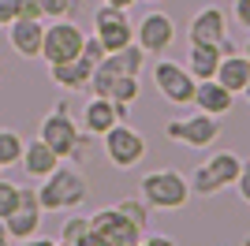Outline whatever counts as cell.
<instances>
[{
    "label": "cell",
    "instance_id": "cell-1",
    "mask_svg": "<svg viewBox=\"0 0 250 246\" xmlns=\"http://www.w3.org/2000/svg\"><path fill=\"white\" fill-rule=\"evenodd\" d=\"M90 194L86 186V175L75 168V164H56V172H49L38 186V198H42L45 213H56V209H79Z\"/></svg>",
    "mask_w": 250,
    "mask_h": 246
},
{
    "label": "cell",
    "instance_id": "cell-2",
    "mask_svg": "<svg viewBox=\"0 0 250 246\" xmlns=\"http://www.w3.org/2000/svg\"><path fill=\"white\" fill-rule=\"evenodd\" d=\"M138 194L146 198L149 209H183L190 202V179L176 168H157L138 179Z\"/></svg>",
    "mask_w": 250,
    "mask_h": 246
},
{
    "label": "cell",
    "instance_id": "cell-3",
    "mask_svg": "<svg viewBox=\"0 0 250 246\" xmlns=\"http://www.w3.org/2000/svg\"><path fill=\"white\" fill-rule=\"evenodd\" d=\"M101 145H104L108 164H112V168H120V172L138 168V164L146 161V153H149V142L135 131V127H127V120L116 123V127H108V131L101 134Z\"/></svg>",
    "mask_w": 250,
    "mask_h": 246
},
{
    "label": "cell",
    "instance_id": "cell-4",
    "mask_svg": "<svg viewBox=\"0 0 250 246\" xmlns=\"http://www.w3.org/2000/svg\"><path fill=\"white\" fill-rule=\"evenodd\" d=\"M86 45V30L71 19H52L45 22V38H42V60L45 63H67L75 60Z\"/></svg>",
    "mask_w": 250,
    "mask_h": 246
},
{
    "label": "cell",
    "instance_id": "cell-5",
    "mask_svg": "<svg viewBox=\"0 0 250 246\" xmlns=\"http://www.w3.org/2000/svg\"><path fill=\"white\" fill-rule=\"evenodd\" d=\"M94 38L104 45V52H120L135 41V22L127 19V8L101 4L94 11Z\"/></svg>",
    "mask_w": 250,
    "mask_h": 246
},
{
    "label": "cell",
    "instance_id": "cell-6",
    "mask_svg": "<svg viewBox=\"0 0 250 246\" xmlns=\"http://www.w3.org/2000/svg\"><path fill=\"white\" fill-rule=\"evenodd\" d=\"M153 86L157 93L172 104H190L194 101V90H198V79L187 71V63L176 60H157L153 63Z\"/></svg>",
    "mask_w": 250,
    "mask_h": 246
},
{
    "label": "cell",
    "instance_id": "cell-7",
    "mask_svg": "<svg viewBox=\"0 0 250 246\" xmlns=\"http://www.w3.org/2000/svg\"><path fill=\"white\" fill-rule=\"evenodd\" d=\"M165 138L168 142H179V145H190V149H209V145L220 138V120L217 116H183V120H172L165 123Z\"/></svg>",
    "mask_w": 250,
    "mask_h": 246
},
{
    "label": "cell",
    "instance_id": "cell-8",
    "mask_svg": "<svg viewBox=\"0 0 250 246\" xmlns=\"http://www.w3.org/2000/svg\"><path fill=\"white\" fill-rule=\"evenodd\" d=\"M42 198H38V186H19V209L8 213L0 220V227L11 235V243H22V239H34L42 231Z\"/></svg>",
    "mask_w": 250,
    "mask_h": 246
},
{
    "label": "cell",
    "instance_id": "cell-9",
    "mask_svg": "<svg viewBox=\"0 0 250 246\" xmlns=\"http://www.w3.org/2000/svg\"><path fill=\"white\" fill-rule=\"evenodd\" d=\"M38 138H42V142H49L52 149L60 153V161H67V157H75V145H79V138H83V127L71 120L67 104H56L52 112H45Z\"/></svg>",
    "mask_w": 250,
    "mask_h": 246
},
{
    "label": "cell",
    "instance_id": "cell-10",
    "mask_svg": "<svg viewBox=\"0 0 250 246\" xmlns=\"http://www.w3.org/2000/svg\"><path fill=\"white\" fill-rule=\"evenodd\" d=\"M90 231H94L104 246H138V243H142V231H138L116 205L97 209V213L90 216Z\"/></svg>",
    "mask_w": 250,
    "mask_h": 246
},
{
    "label": "cell",
    "instance_id": "cell-11",
    "mask_svg": "<svg viewBox=\"0 0 250 246\" xmlns=\"http://www.w3.org/2000/svg\"><path fill=\"white\" fill-rule=\"evenodd\" d=\"M135 41L146 49V56H165L168 45L176 41V22L165 11H146L135 26Z\"/></svg>",
    "mask_w": 250,
    "mask_h": 246
},
{
    "label": "cell",
    "instance_id": "cell-12",
    "mask_svg": "<svg viewBox=\"0 0 250 246\" xmlns=\"http://www.w3.org/2000/svg\"><path fill=\"white\" fill-rule=\"evenodd\" d=\"M127 108H131V104H116L112 97H90V101L83 104V123H79V127H83L90 138H101L108 127L127 120Z\"/></svg>",
    "mask_w": 250,
    "mask_h": 246
},
{
    "label": "cell",
    "instance_id": "cell-13",
    "mask_svg": "<svg viewBox=\"0 0 250 246\" xmlns=\"http://www.w3.org/2000/svg\"><path fill=\"white\" fill-rule=\"evenodd\" d=\"M42 38H45V19H11L8 22L11 49L19 52V56H26V60L42 56Z\"/></svg>",
    "mask_w": 250,
    "mask_h": 246
},
{
    "label": "cell",
    "instance_id": "cell-14",
    "mask_svg": "<svg viewBox=\"0 0 250 246\" xmlns=\"http://www.w3.org/2000/svg\"><path fill=\"white\" fill-rule=\"evenodd\" d=\"M190 41H206V45H220V38H228V15L220 8H202L194 11V19L187 26Z\"/></svg>",
    "mask_w": 250,
    "mask_h": 246
},
{
    "label": "cell",
    "instance_id": "cell-15",
    "mask_svg": "<svg viewBox=\"0 0 250 246\" xmlns=\"http://www.w3.org/2000/svg\"><path fill=\"white\" fill-rule=\"evenodd\" d=\"M190 104H198V112L206 116H228L231 112V104H235V93L228 90V86H220L217 79H202L198 82V90H194V101Z\"/></svg>",
    "mask_w": 250,
    "mask_h": 246
},
{
    "label": "cell",
    "instance_id": "cell-16",
    "mask_svg": "<svg viewBox=\"0 0 250 246\" xmlns=\"http://www.w3.org/2000/svg\"><path fill=\"white\" fill-rule=\"evenodd\" d=\"M56 164H60V153H56L49 142H42V138H30V142L22 145V161H19V168L30 175V179H45L49 172H56Z\"/></svg>",
    "mask_w": 250,
    "mask_h": 246
},
{
    "label": "cell",
    "instance_id": "cell-17",
    "mask_svg": "<svg viewBox=\"0 0 250 246\" xmlns=\"http://www.w3.org/2000/svg\"><path fill=\"white\" fill-rule=\"evenodd\" d=\"M220 45H206V41H190V52H187V71L194 79H217V67H220Z\"/></svg>",
    "mask_w": 250,
    "mask_h": 246
},
{
    "label": "cell",
    "instance_id": "cell-18",
    "mask_svg": "<svg viewBox=\"0 0 250 246\" xmlns=\"http://www.w3.org/2000/svg\"><path fill=\"white\" fill-rule=\"evenodd\" d=\"M90 75H94V67L90 63H83L79 56L67 63H49V79L60 86V90H86V82H90Z\"/></svg>",
    "mask_w": 250,
    "mask_h": 246
},
{
    "label": "cell",
    "instance_id": "cell-19",
    "mask_svg": "<svg viewBox=\"0 0 250 246\" xmlns=\"http://www.w3.org/2000/svg\"><path fill=\"white\" fill-rule=\"evenodd\" d=\"M217 82L228 86L231 93H243V86L250 82V60L243 52H231V56H220V67H217Z\"/></svg>",
    "mask_w": 250,
    "mask_h": 246
},
{
    "label": "cell",
    "instance_id": "cell-20",
    "mask_svg": "<svg viewBox=\"0 0 250 246\" xmlns=\"http://www.w3.org/2000/svg\"><path fill=\"white\" fill-rule=\"evenodd\" d=\"M206 172L213 175V183L224 190V186H235V179H239V172H243V161H239V153L220 149V153H213L206 161Z\"/></svg>",
    "mask_w": 250,
    "mask_h": 246
},
{
    "label": "cell",
    "instance_id": "cell-21",
    "mask_svg": "<svg viewBox=\"0 0 250 246\" xmlns=\"http://www.w3.org/2000/svg\"><path fill=\"white\" fill-rule=\"evenodd\" d=\"M116 209L131 220V224L146 235V227H149V205H146V198L142 194H135V198H124V202H116Z\"/></svg>",
    "mask_w": 250,
    "mask_h": 246
},
{
    "label": "cell",
    "instance_id": "cell-22",
    "mask_svg": "<svg viewBox=\"0 0 250 246\" xmlns=\"http://www.w3.org/2000/svg\"><path fill=\"white\" fill-rule=\"evenodd\" d=\"M22 138L15 131H8V127H0V168H11V164L22 161Z\"/></svg>",
    "mask_w": 250,
    "mask_h": 246
},
{
    "label": "cell",
    "instance_id": "cell-23",
    "mask_svg": "<svg viewBox=\"0 0 250 246\" xmlns=\"http://www.w3.org/2000/svg\"><path fill=\"white\" fill-rule=\"evenodd\" d=\"M112 56H116V63H120V71H124V75H142V63H146V49H142L138 41H131L127 49L112 52Z\"/></svg>",
    "mask_w": 250,
    "mask_h": 246
},
{
    "label": "cell",
    "instance_id": "cell-24",
    "mask_svg": "<svg viewBox=\"0 0 250 246\" xmlns=\"http://www.w3.org/2000/svg\"><path fill=\"white\" fill-rule=\"evenodd\" d=\"M90 235V216H67L60 227V246H79Z\"/></svg>",
    "mask_w": 250,
    "mask_h": 246
},
{
    "label": "cell",
    "instance_id": "cell-25",
    "mask_svg": "<svg viewBox=\"0 0 250 246\" xmlns=\"http://www.w3.org/2000/svg\"><path fill=\"white\" fill-rule=\"evenodd\" d=\"M108 97H112L116 104H135L138 101V75H120Z\"/></svg>",
    "mask_w": 250,
    "mask_h": 246
},
{
    "label": "cell",
    "instance_id": "cell-26",
    "mask_svg": "<svg viewBox=\"0 0 250 246\" xmlns=\"http://www.w3.org/2000/svg\"><path fill=\"white\" fill-rule=\"evenodd\" d=\"M19 209V186L8 183V179H0V220L8 213H15Z\"/></svg>",
    "mask_w": 250,
    "mask_h": 246
},
{
    "label": "cell",
    "instance_id": "cell-27",
    "mask_svg": "<svg viewBox=\"0 0 250 246\" xmlns=\"http://www.w3.org/2000/svg\"><path fill=\"white\" fill-rule=\"evenodd\" d=\"M38 4H42L45 22H52V19H67V15H71V8H75V0H38Z\"/></svg>",
    "mask_w": 250,
    "mask_h": 246
},
{
    "label": "cell",
    "instance_id": "cell-28",
    "mask_svg": "<svg viewBox=\"0 0 250 246\" xmlns=\"http://www.w3.org/2000/svg\"><path fill=\"white\" fill-rule=\"evenodd\" d=\"M15 19H45L42 4H38V0H19V4H15Z\"/></svg>",
    "mask_w": 250,
    "mask_h": 246
},
{
    "label": "cell",
    "instance_id": "cell-29",
    "mask_svg": "<svg viewBox=\"0 0 250 246\" xmlns=\"http://www.w3.org/2000/svg\"><path fill=\"white\" fill-rule=\"evenodd\" d=\"M235 190H239V198L250 205V164H243V172H239V179H235Z\"/></svg>",
    "mask_w": 250,
    "mask_h": 246
},
{
    "label": "cell",
    "instance_id": "cell-30",
    "mask_svg": "<svg viewBox=\"0 0 250 246\" xmlns=\"http://www.w3.org/2000/svg\"><path fill=\"white\" fill-rule=\"evenodd\" d=\"M15 4L19 0H0V30H8V22L15 19Z\"/></svg>",
    "mask_w": 250,
    "mask_h": 246
},
{
    "label": "cell",
    "instance_id": "cell-31",
    "mask_svg": "<svg viewBox=\"0 0 250 246\" xmlns=\"http://www.w3.org/2000/svg\"><path fill=\"white\" fill-rule=\"evenodd\" d=\"M231 11H235V22L250 30V0H235V8H231Z\"/></svg>",
    "mask_w": 250,
    "mask_h": 246
},
{
    "label": "cell",
    "instance_id": "cell-32",
    "mask_svg": "<svg viewBox=\"0 0 250 246\" xmlns=\"http://www.w3.org/2000/svg\"><path fill=\"white\" fill-rule=\"evenodd\" d=\"M138 246H176V243H172L168 235H142V243H138Z\"/></svg>",
    "mask_w": 250,
    "mask_h": 246
},
{
    "label": "cell",
    "instance_id": "cell-33",
    "mask_svg": "<svg viewBox=\"0 0 250 246\" xmlns=\"http://www.w3.org/2000/svg\"><path fill=\"white\" fill-rule=\"evenodd\" d=\"M19 246H60L56 239H42V235H34V239H22Z\"/></svg>",
    "mask_w": 250,
    "mask_h": 246
},
{
    "label": "cell",
    "instance_id": "cell-34",
    "mask_svg": "<svg viewBox=\"0 0 250 246\" xmlns=\"http://www.w3.org/2000/svg\"><path fill=\"white\" fill-rule=\"evenodd\" d=\"M104 4H116V8H131V4H138V0H104Z\"/></svg>",
    "mask_w": 250,
    "mask_h": 246
},
{
    "label": "cell",
    "instance_id": "cell-35",
    "mask_svg": "<svg viewBox=\"0 0 250 246\" xmlns=\"http://www.w3.org/2000/svg\"><path fill=\"white\" fill-rule=\"evenodd\" d=\"M0 246H15V243H11V235L4 231V227H0Z\"/></svg>",
    "mask_w": 250,
    "mask_h": 246
},
{
    "label": "cell",
    "instance_id": "cell-36",
    "mask_svg": "<svg viewBox=\"0 0 250 246\" xmlns=\"http://www.w3.org/2000/svg\"><path fill=\"white\" fill-rule=\"evenodd\" d=\"M243 97H247V101H250V82H247V86H243Z\"/></svg>",
    "mask_w": 250,
    "mask_h": 246
},
{
    "label": "cell",
    "instance_id": "cell-37",
    "mask_svg": "<svg viewBox=\"0 0 250 246\" xmlns=\"http://www.w3.org/2000/svg\"><path fill=\"white\" fill-rule=\"evenodd\" d=\"M243 56H247V60H250V41H247V49H243Z\"/></svg>",
    "mask_w": 250,
    "mask_h": 246
},
{
    "label": "cell",
    "instance_id": "cell-38",
    "mask_svg": "<svg viewBox=\"0 0 250 246\" xmlns=\"http://www.w3.org/2000/svg\"><path fill=\"white\" fill-rule=\"evenodd\" d=\"M243 246H250V235H247V239H243Z\"/></svg>",
    "mask_w": 250,
    "mask_h": 246
},
{
    "label": "cell",
    "instance_id": "cell-39",
    "mask_svg": "<svg viewBox=\"0 0 250 246\" xmlns=\"http://www.w3.org/2000/svg\"><path fill=\"white\" fill-rule=\"evenodd\" d=\"M149 4H153V0H149Z\"/></svg>",
    "mask_w": 250,
    "mask_h": 246
}]
</instances>
